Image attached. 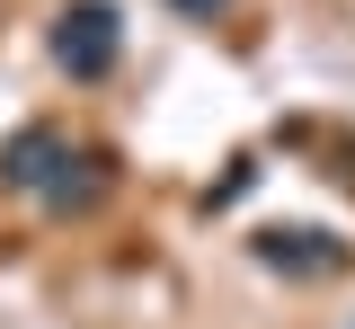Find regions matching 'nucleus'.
Listing matches in <instances>:
<instances>
[{
    "instance_id": "nucleus-4",
    "label": "nucleus",
    "mask_w": 355,
    "mask_h": 329,
    "mask_svg": "<svg viewBox=\"0 0 355 329\" xmlns=\"http://www.w3.org/2000/svg\"><path fill=\"white\" fill-rule=\"evenodd\" d=\"M178 9H222V0H178Z\"/></svg>"
},
{
    "instance_id": "nucleus-1",
    "label": "nucleus",
    "mask_w": 355,
    "mask_h": 329,
    "mask_svg": "<svg viewBox=\"0 0 355 329\" xmlns=\"http://www.w3.org/2000/svg\"><path fill=\"white\" fill-rule=\"evenodd\" d=\"M116 45H125V27H116L107 0H80V9L53 18V62H62L71 81H107V71H116Z\"/></svg>"
},
{
    "instance_id": "nucleus-2",
    "label": "nucleus",
    "mask_w": 355,
    "mask_h": 329,
    "mask_svg": "<svg viewBox=\"0 0 355 329\" xmlns=\"http://www.w3.org/2000/svg\"><path fill=\"white\" fill-rule=\"evenodd\" d=\"M62 160H71V142L53 134V125H27V134H18L9 151H0V178H9L18 196H44V187H53V169H62Z\"/></svg>"
},
{
    "instance_id": "nucleus-3",
    "label": "nucleus",
    "mask_w": 355,
    "mask_h": 329,
    "mask_svg": "<svg viewBox=\"0 0 355 329\" xmlns=\"http://www.w3.org/2000/svg\"><path fill=\"white\" fill-rule=\"evenodd\" d=\"M311 232H266L258 240V258L266 267H302V276H320V267H338V249H302Z\"/></svg>"
}]
</instances>
